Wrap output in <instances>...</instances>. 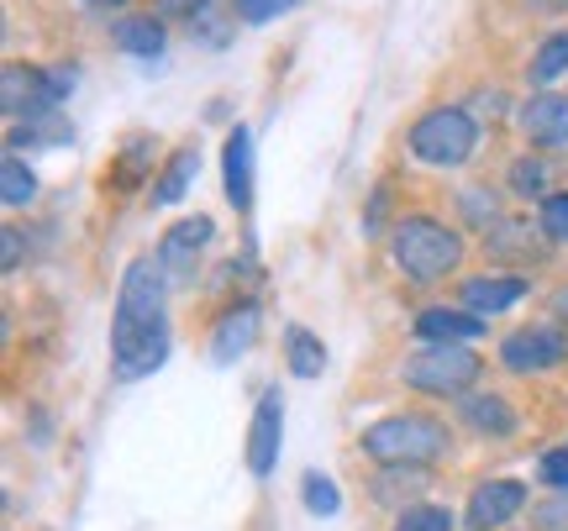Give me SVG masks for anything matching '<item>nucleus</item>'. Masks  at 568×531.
<instances>
[{
	"label": "nucleus",
	"mask_w": 568,
	"mask_h": 531,
	"mask_svg": "<svg viewBox=\"0 0 568 531\" xmlns=\"http://www.w3.org/2000/svg\"><path fill=\"white\" fill-rule=\"evenodd\" d=\"M521 132L531 147H568V95H531L521 105Z\"/></svg>",
	"instance_id": "f8f14e48"
},
{
	"label": "nucleus",
	"mask_w": 568,
	"mask_h": 531,
	"mask_svg": "<svg viewBox=\"0 0 568 531\" xmlns=\"http://www.w3.org/2000/svg\"><path fill=\"white\" fill-rule=\"evenodd\" d=\"M416 337L422 343H479L485 337V316H474V310H447V306H426L416 316Z\"/></svg>",
	"instance_id": "4468645a"
},
{
	"label": "nucleus",
	"mask_w": 568,
	"mask_h": 531,
	"mask_svg": "<svg viewBox=\"0 0 568 531\" xmlns=\"http://www.w3.org/2000/svg\"><path fill=\"white\" fill-rule=\"evenodd\" d=\"M0 268H6V274L21 268V232L17 226H0Z\"/></svg>",
	"instance_id": "473e14b6"
},
{
	"label": "nucleus",
	"mask_w": 568,
	"mask_h": 531,
	"mask_svg": "<svg viewBox=\"0 0 568 531\" xmlns=\"http://www.w3.org/2000/svg\"><path fill=\"white\" fill-rule=\"evenodd\" d=\"M201 174V147H180L169 164H163L159 174V190H153V205H174L184 201V190H190V180Z\"/></svg>",
	"instance_id": "6ab92c4d"
},
{
	"label": "nucleus",
	"mask_w": 568,
	"mask_h": 531,
	"mask_svg": "<svg viewBox=\"0 0 568 531\" xmlns=\"http://www.w3.org/2000/svg\"><path fill=\"white\" fill-rule=\"evenodd\" d=\"M232 21H237V17H222V0H205L201 11L190 17V38L205 42V48H226V38H232Z\"/></svg>",
	"instance_id": "b1692460"
},
{
	"label": "nucleus",
	"mask_w": 568,
	"mask_h": 531,
	"mask_svg": "<svg viewBox=\"0 0 568 531\" xmlns=\"http://www.w3.org/2000/svg\"><path fill=\"white\" fill-rule=\"evenodd\" d=\"M211 237H216L211 216H190V222H174L169 232H163V243H159L163 274H169V279H190V268H195V258H201L205 247H211Z\"/></svg>",
	"instance_id": "9d476101"
},
{
	"label": "nucleus",
	"mask_w": 568,
	"mask_h": 531,
	"mask_svg": "<svg viewBox=\"0 0 568 531\" xmlns=\"http://www.w3.org/2000/svg\"><path fill=\"white\" fill-rule=\"evenodd\" d=\"M464 421L479 437H516V410L500 395H464Z\"/></svg>",
	"instance_id": "f3484780"
},
{
	"label": "nucleus",
	"mask_w": 568,
	"mask_h": 531,
	"mask_svg": "<svg viewBox=\"0 0 568 531\" xmlns=\"http://www.w3.org/2000/svg\"><path fill=\"white\" fill-rule=\"evenodd\" d=\"M389 531H453V511H443V506H406Z\"/></svg>",
	"instance_id": "a878e982"
},
{
	"label": "nucleus",
	"mask_w": 568,
	"mask_h": 531,
	"mask_svg": "<svg viewBox=\"0 0 568 531\" xmlns=\"http://www.w3.org/2000/svg\"><path fill=\"white\" fill-rule=\"evenodd\" d=\"M548 306H552V316H558V321H568V285H564V289H552Z\"/></svg>",
	"instance_id": "f704fd0d"
},
{
	"label": "nucleus",
	"mask_w": 568,
	"mask_h": 531,
	"mask_svg": "<svg viewBox=\"0 0 568 531\" xmlns=\"http://www.w3.org/2000/svg\"><path fill=\"white\" fill-rule=\"evenodd\" d=\"M142 174H148V137H132V143H126V153H122V164L111 169V180L122 184V190H132Z\"/></svg>",
	"instance_id": "c756f323"
},
{
	"label": "nucleus",
	"mask_w": 568,
	"mask_h": 531,
	"mask_svg": "<svg viewBox=\"0 0 568 531\" xmlns=\"http://www.w3.org/2000/svg\"><path fill=\"white\" fill-rule=\"evenodd\" d=\"M222 184H226V201L237 211H253V132L237 126L222 147Z\"/></svg>",
	"instance_id": "ddd939ff"
},
{
	"label": "nucleus",
	"mask_w": 568,
	"mask_h": 531,
	"mask_svg": "<svg viewBox=\"0 0 568 531\" xmlns=\"http://www.w3.org/2000/svg\"><path fill=\"white\" fill-rule=\"evenodd\" d=\"M531 531H568V490H552L531 506Z\"/></svg>",
	"instance_id": "cd10ccee"
},
{
	"label": "nucleus",
	"mask_w": 568,
	"mask_h": 531,
	"mask_svg": "<svg viewBox=\"0 0 568 531\" xmlns=\"http://www.w3.org/2000/svg\"><path fill=\"white\" fill-rule=\"evenodd\" d=\"M169 274L159 258H138L126 268L116 316H111V368L116 379H148L169 358V316H163Z\"/></svg>",
	"instance_id": "f257e3e1"
},
{
	"label": "nucleus",
	"mask_w": 568,
	"mask_h": 531,
	"mask_svg": "<svg viewBox=\"0 0 568 531\" xmlns=\"http://www.w3.org/2000/svg\"><path fill=\"white\" fill-rule=\"evenodd\" d=\"M389 258L410 285H437L464 264V237L437 216H400L389 232Z\"/></svg>",
	"instance_id": "f03ea898"
},
{
	"label": "nucleus",
	"mask_w": 568,
	"mask_h": 531,
	"mask_svg": "<svg viewBox=\"0 0 568 531\" xmlns=\"http://www.w3.org/2000/svg\"><path fill=\"white\" fill-rule=\"evenodd\" d=\"M521 511H527V484H521V479H485L479 490L468 494L464 527L468 531H500Z\"/></svg>",
	"instance_id": "6e6552de"
},
{
	"label": "nucleus",
	"mask_w": 568,
	"mask_h": 531,
	"mask_svg": "<svg viewBox=\"0 0 568 531\" xmlns=\"http://www.w3.org/2000/svg\"><path fill=\"white\" fill-rule=\"evenodd\" d=\"M84 6H95V11H122L126 0H84Z\"/></svg>",
	"instance_id": "c9c22d12"
},
{
	"label": "nucleus",
	"mask_w": 568,
	"mask_h": 531,
	"mask_svg": "<svg viewBox=\"0 0 568 531\" xmlns=\"http://www.w3.org/2000/svg\"><path fill=\"white\" fill-rule=\"evenodd\" d=\"M74 90V69H27V63H6L0 74V105L6 116H48L59 101Z\"/></svg>",
	"instance_id": "423d86ee"
},
{
	"label": "nucleus",
	"mask_w": 568,
	"mask_h": 531,
	"mask_svg": "<svg viewBox=\"0 0 568 531\" xmlns=\"http://www.w3.org/2000/svg\"><path fill=\"white\" fill-rule=\"evenodd\" d=\"M258 327H264V310L258 300H237V306H226V316L216 321L211 331V364H237L253 343H258Z\"/></svg>",
	"instance_id": "9b49d317"
},
{
	"label": "nucleus",
	"mask_w": 568,
	"mask_h": 531,
	"mask_svg": "<svg viewBox=\"0 0 568 531\" xmlns=\"http://www.w3.org/2000/svg\"><path fill=\"white\" fill-rule=\"evenodd\" d=\"M521 295H527V279H516V274L468 279L464 285V310H474V316H495V310H510Z\"/></svg>",
	"instance_id": "2eb2a0df"
},
{
	"label": "nucleus",
	"mask_w": 568,
	"mask_h": 531,
	"mask_svg": "<svg viewBox=\"0 0 568 531\" xmlns=\"http://www.w3.org/2000/svg\"><path fill=\"white\" fill-rule=\"evenodd\" d=\"M537 479H542L548 490H568V448L542 452V463H537Z\"/></svg>",
	"instance_id": "2f4dec72"
},
{
	"label": "nucleus",
	"mask_w": 568,
	"mask_h": 531,
	"mask_svg": "<svg viewBox=\"0 0 568 531\" xmlns=\"http://www.w3.org/2000/svg\"><path fill=\"white\" fill-rule=\"evenodd\" d=\"M38 195V174H32V164H21L17 153H6V164H0V201L11 205H27Z\"/></svg>",
	"instance_id": "5701e85b"
},
{
	"label": "nucleus",
	"mask_w": 568,
	"mask_h": 531,
	"mask_svg": "<svg viewBox=\"0 0 568 531\" xmlns=\"http://www.w3.org/2000/svg\"><path fill=\"white\" fill-rule=\"evenodd\" d=\"M558 74H568V32H552V38H542V48L531 53V80H537V84L558 80Z\"/></svg>",
	"instance_id": "393cba45"
},
{
	"label": "nucleus",
	"mask_w": 568,
	"mask_h": 531,
	"mask_svg": "<svg viewBox=\"0 0 568 531\" xmlns=\"http://www.w3.org/2000/svg\"><path fill=\"white\" fill-rule=\"evenodd\" d=\"M280 431H284L280 389H264L258 410H253V427H247V473L253 479H268V473L280 469Z\"/></svg>",
	"instance_id": "1a4fd4ad"
},
{
	"label": "nucleus",
	"mask_w": 568,
	"mask_h": 531,
	"mask_svg": "<svg viewBox=\"0 0 568 531\" xmlns=\"http://www.w3.org/2000/svg\"><path fill=\"white\" fill-rule=\"evenodd\" d=\"M301 500H305V511L316 515V521H332V515L343 511V490H337V484H332V473H322V469L305 473Z\"/></svg>",
	"instance_id": "4be33fe9"
},
{
	"label": "nucleus",
	"mask_w": 568,
	"mask_h": 531,
	"mask_svg": "<svg viewBox=\"0 0 568 531\" xmlns=\"http://www.w3.org/2000/svg\"><path fill=\"white\" fill-rule=\"evenodd\" d=\"M111 42L132 59H159L163 53V17H122L111 27Z\"/></svg>",
	"instance_id": "dca6fc26"
},
{
	"label": "nucleus",
	"mask_w": 568,
	"mask_h": 531,
	"mask_svg": "<svg viewBox=\"0 0 568 531\" xmlns=\"http://www.w3.org/2000/svg\"><path fill=\"white\" fill-rule=\"evenodd\" d=\"M400 374H406L410 389L447 400V395H468L474 379L485 374V364H479V353H468L464 343H426L416 358H406Z\"/></svg>",
	"instance_id": "39448f33"
},
{
	"label": "nucleus",
	"mask_w": 568,
	"mask_h": 531,
	"mask_svg": "<svg viewBox=\"0 0 568 531\" xmlns=\"http://www.w3.org/2000/svg\"><path fill=\"white\" fill-rule=\"evenodd\" d=\"M290 6H301V0H232V11H237L247 27H264V21L284 17Z\"/></svg>",
	"instance_id": "7c9ffc66"
},
{
	"label": "nucleus",
	"mask_w": 568,
	"mask_h": 531,
	"mask_svg": "<svg viewBox=\"0 0 568 531\" xmlns=\"http://www.w3.org/2000/svg\"><path fill=\"white\" fill-rule=\"evenodd\" d=\"M410 153L432 169H458L474 159V147H479V122L468 116L464 105H437V111H426L422 122L410 126Z\"/></svg>",
	"instance_id": "20e7f679"
},
{
	"label": "nucleus",
	"mask_w": 568,
	"mask_h": 531,
	"mask_svg": "<svg viewBox=\"0 0 568 531\" xmlns=\"http://www.w3.org/2000/svg\"><path fill=\"white\" fill-rule=\"evenodd\" d=\"M358 448L379 463V469H426L447 452V427L432 421L422 410H400V416H385L364 431Z\"/></svg>",
	"instance_id": "7ed1b4c3"
},
{
	"label": "nucleus",
	"mask_w": 568,
	"mask_h": 531,
	"mask_svg": "<svg viewBox=\"0 0 568 531\" xmlns=\"http://www.w3.org/2000/svg\"><path fill=\"white\" fill-rule=\"evenodd\" d=\"M542 184H548V164H542V159H516V164H510V190H516V195H542Z\"/></svg>",
	"instance_id": "c85d7f7f"
},
{
	"label": "nucleus",
	"mask_w": 568,
	"mask_h": 531,
	"mask_svg": "<svg viewBox=\"0 0 568 531\" xmlns=\"http://www.w3.org/2000/svg\"><path fill=\"white\" fill-rule=\"evenodd\" d=\"M201 6H205V0H159V17H184V21H190Z\"/></svg>",
	"instance_id": "72a5a7b5"
},
{
	"label": "nucleus",
	"mask_w": 568,
	"mask_h": 531,
	"mask_svg": "<svg viewBox=\"0 0 568 531\" xmlns=\"http://www.w3.org/2000/svg\"><path fill=\"white\" fill-rule=\"evenodd\" d=\"M74 132H69V122H63L59 111H48V116H27V122L11 126V143H32V147H59L69 143Z\"/></svg>",
	"instance_id": "412c9836"
},
{
	"label": "nucleus",
	"mask_w": 568,
	"mask_h": 531,
	"mask_svg": "<svg viewBox=\"0 0 568 531\" xmlns=\"http://www.w3.org/2000/svg\"><path fill=\"white\" fill-rule=\"evenodd\" d=\"M537 226L548 232V243H568V190H558V195H542Z\"/></svg>",
	"instance_id": "bb28decb"
},
{
	"label": "nucleus",
	"mask_w": 568,
	"mask_h": 531,
	"mask_svg": "<svg viewBox=\"0 0 568 531\" xmlns=\"http://www.w3.org/2000/svg\"><path fill=\"white\" fill-rule=\"evenodd\" d=\"M548 247V232L542 226H527V222H500L495 226V237H489V253H500V258H537Z\"/></svg>",
	"instance_id": "aec40b11"
},
{
	"label": "nucleus",
	"mask_w": 568,
	"mask_h": 531,
	"mask_svg": "<svg viewBox=\"0 0 568 531\" xmlns=\"http://www.w3.org/2000/svg\"><path fill=\"white\" fill-rule=\"evenodd\" d=\"M284 364H290L295 379H322V368H326L322 337H316V331H305V327H290L284 331Z\"/></svg>",
	"instance_id": "a211bd4d"
},
{
	"label": "nucleus",
	"mask_w": 568,
	"mask_h": 531,
	"mask_svg": "<svg viewBox=\"0 0 568 531\" xmlns=\"http://www.w3.org/2000/svg\"><path fill=\"white\" fill-rule=\"evenodd\" d=\"M568 358V337L558 327H521L500 343V364L510 374H548Z\"/></svg>",
	"instance_id": "0eeeda50"
}]
</instances>
